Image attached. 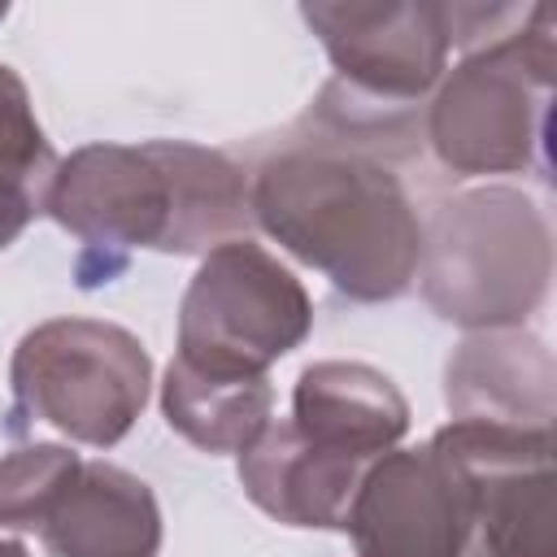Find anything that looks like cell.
<instances>
[{"instance_id":"cell-9","label":"cell","mask_w":557,"mask_h":557,"mask_svg":"<svg viewBox=\"0 0 557 557\" xmlns=\"http://www.w3.org/2000/svg\"><path fill=\"white\" fill-rule=\"evenodd\" d=\"M344 531L357 557H466V474L435 444L392 448L366 466Z\"/></svg>"},{"instance_id":"cell-1","label":"cell","mask_w":557,"mask_h":557,"mask_svg":"<svg viewBox=\"0 0 557 557\" xmlns=\"http://www.w3.org/2000/svg\"><path fill=\"white\" fill-rule=\"evenodd\" d=\"M44 213L104 252H213L244 239L252 222L244 170L226 152L187 139L70 152L52 174Z\"/></svg>"},{"instance_id":"cell-8","label":"cell","mask_w":557,"mask_h":557,"mask_svg":"<svg viewBox=\"0 0 557 557\" xmlns=\"http://www.w3.org/2000/svg\"><path fill=\"white\" fill-rule=\"evenodd\" d=\"M431 444L470 487L466 557H557L553 431L448 422Z\"/></svg>"},{"instance_id":"cell-4","label":"cell","mask_w":557,"mask_h":557,"mask_svg":"<svg viewBox=\"0 0 557 557\" xmlns=\"http://www.w3.org/2000/svg\"><path fill=\"white\" fill-rule=\"evenodd\" d=\"M557 74L553 9L535 4L522 30L461 57L435 87L426 139L453 174H513L535 161Z\"/></svg>"},{"instance_id":"cell-15","label":"cell","mask_w":557,"mask_h":557,"mask_svg":"<svg viewBox=\"0 0 557 557\" xmlns=\"http://www.w3.org/2000/svg\"><path fill=\"white\" fill-rule=\"evenodd\" d=\"M57 165L22 74L0 65V248L44 213Z\"/></svg>"},{"instance_id":"cell-11","label":"cell","mask_w":557,"mask_h":557,"mask_svg":"<svg viewBox=\"0 0 557 557\" xmlns=\"http://www.w3.org/2000/svg\"><path fill=\"white\" fill-rule=\"evenodd\" d=\"M366 466L370 461L313 444L305 431L292 426V418L287 422L270 418L265 431L239 453V483L261 513L287 527L344 531Z\"/></svg>"},{"instance_id":"cell-14","label":"cell","mask_w":557,"mask_h":557,"mask_svg":"<svg viewBox=\"0 0 557 557\" xmlns=\"http://www.w3.org/2000/svg\"><path fill=\"white\" fill-rule=\"evenodd\" d=\"M270 409H274V387L265 374L218 379L183 366L178 357L165 366L161 413L170 431H178L200 453H244L274 418Z\"/></svg>"},{"instance_id":"cell-3","label":"cell","mask_w":557,"mask_h":557,"mask_svg":"<svg viewBox=\"0 0 557 557\" xmlns=\"http://www.w3.org/2000/svg\"><path fill=\"white\" fill-rule=\"evenodd\" d=\"M426 305L457 326H522L553 278V235L540 205L513 187H474L435 209L418 261Z\"/></svg>"},{"instance_id":"cell-5","label":"cell","mask_w":557,"mask_h":557,"mask_svg":"<svg viewBox=\"0 0 557 557\" xmlns=\"http://www.w3.org/2000/svg\"><path fill=\"white\" fill-rule=\"evenodd\" d=\"M9 383L17 413L78 444L113 448L148 405L152 361L117 322L52 318L22 335Z\"/></svg>"},{"instance_id":"cell-17","label":"cell","mask_w":557,"mask_h":557,"mask_svg":"<svg viewBox=\"0 0 557 557\" xmlns=\"http://www.w3.org/2000/svg\"><path fill=\"white\" fill-rule=\"evenodd\" d=\"M0 557H30V553L17 540H0Z\"/></svg>"},{"instance_id":"cell-16","label":"cell","mask_w":557,"mask_h":557,"mask_svg":"<svg viewBox=\"0 0 557 557\" xmlns=\"http://www.w3.org/2000/svg\"><path fill=\"white\" fill-rule=\"evenodd\" d=\"M78 453L61 444H22L0 457V527L39 531L57 496L78 470Z\"/></svg>"},{"instance_id":"cell-12","label":"cell","mask_w":557,"mask_h":557,"mask_svg":"<svg viewBox=\"0 0 557 557\" xmlns=\"http://www.w3.org/2000/svg\"><path fill=\"white\" fill-rule=\"evenodd\" d=\"M39 535L48 557H157L161 509L139 474L113 461H83Z\"/></svg>"},{"instance_id":"cell-18","label":"cell","mask_w":557,"mask_h":557,"mask_svg":"<svg viewBox=\"0 0 557 557\" xmlns=\"http://www.w3.org/2000/svg\"><path fill=\"white\" fill-rule=\"evenodd\" d=\"M4 17H9V4H0V22H4Z\"/></svg>"},{"instance_id":"cell-7","label":"cell","mask_w":557,"mask_h":557,"mask_svg":"<svg viewBox=\"0 0 557 557\" xmlns=\"http://www.w3.org/2000/svg\"><path fill=\"white\" fill-rule=\"evenodd\" d=\"M300 17L322 39L348 109L400 113L418 104L440 87L457 44L453 4L431 0H318L300 4Z\"/></svg>"},{"instance_id":"cell-6","label":"cell","mask_w":557,"mask_h":557,"mask_svg":"<svg viewBox=\"0 0 557 557\" xmlns=\"http://www.w3.org/2000/svg\"><path fill=\"white\" fill-rule=\"evenodd\" d=\"M313 305L305 283L261 244L205 252L178 305V361L218 379H257L305 344Z\"/></svg>"},{"instance_id":"cell-2","label":"cell","mask_w":557,"mask_h":557,"mask_svg":"<svg viewBox=\"0 0 557 557\" xmlns=\"http://www.w3.org/2000/svg\"><path fill=\"white\" fill-rule=\"evenodd\" d=\"M248 209L274 244L322 270L348 300H396L418 274L422 222L400 178L361 152H278L257 170Z\"/></svg>"},{"instance_id":"cell-10","label":"cell","mask_w":557,"mask_h":557,"mask_svg":"<svg viewBox=\"0 0 557 557\" xmlns=\"http://www.w3.org/2000/svg\"><path fill=\"white\" fill-rule=\"evenodd\" d=\"M553 352L522 326L479 331L461 339L444 370L453 422H500L553 431Z\"/></svg>"},{"instance_id":"cell-13","label":"cell","mask_w":557,"mask_h":557,"mask_svg":"<svg viewBox=\"0 0 557 557\" xmlns=\"http://www.w3.org/2000/svg\"><path fill=\"white\" fill-rule=\"evenodd\" d=\"M292 426L322 448L374 461L409 431V400L366 361H313L296 379Z\"/></svg>"}]
</instances>
